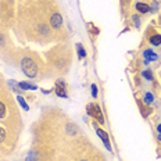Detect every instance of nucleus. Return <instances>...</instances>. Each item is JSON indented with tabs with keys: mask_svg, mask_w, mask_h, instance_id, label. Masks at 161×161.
<instances>
[{
	"mask_svg": "<svg viewBox=\"0 0 161 161\" xmlns=\"http://www.w3.org/2000/svg\"><path fill=\"white\" fill-rule=\"evenodd\" d=\"M143 56H145L146 58L152 60V61H156V60L158 58V56H157V54H156V53L153 52L152 49H147V50H145V53H143Z\"/></svg>",
	"mask_w": 161,
	"mask_h": 161,
	"instance_id": "12",
	"label": "nucleus"
},
{
	"mask_svg": "<svg viewBox=\"0 0 161 161\" xmlns=\"http://www.w3.org/2000/svg\"><path fill=\"white\" fill-rule=\"evenodd\" d=\"M79 161H90L89 158H82V160H79Z\"/></svg>",
	"mask_w": 161,
	"mask_h": 161,
	"instance_id": "23",
	"label": "nucleus"
},
{
	"mask_svg": "<svg viewBox=\"0 0 161 161\" xmlns=\"http://www.w3.org/2000/svg\"><path fill=\"white\" fill-rule=\"evenodd\" d=\"M76 49H78V56H79V58H85L86 57V52H85V49H83V46L82 45H76Z\"/></svg>",
	"mask_w": 161,
	"mask_h": 161,
	"instance_id": "14",
	"label": "nucleus"
},
{
	"mask_svg": "<svg viewBox=\"0 0 161 161\" xmlns=\"http://www.w3.org/2000/svg\"><path fill=\"white\" fill-rule=\"evenodd\" d=\"M142 76L145 79H147V80H153V74H152L150 69H145V71L142 72Z\"/></svg>",
	"mask_w": 161,
	"mask_h": 161,
	"instance_id": "15",
	"label": "nucleus"
},
{
	"mask_svg": "<svg viewBox=\"0 0 161 161\" xmlns=\"http://www.w3.org/2000/svg\"><path fill=\"white\" fill-rule=\"evenodd\" d=\"M157 139H158V142H161V133H160L158 136H157Z\"/></svg>",
	"mask_w": 161,
	"mask_h": 161,
	"instance_id": "22",
	"label": "nucleus"
},
{
	"mask_svg": "<svg viewBox=\"0 0 161 161\" xmlns=\"http://www.w3.org/2000/svg\"><path fill=\"white\" fill-rule=\"evenodd\" d=\"M157 7H160V6H158V3H157V2H154V4H153V13H156V11H157Z\"/></svg>",
	"mask_w": 161,
	"mask_h": 161,
	"instance_id": "20",
	"label": "nucleus"
},
{
	"mask_svg": "<svg viewBox=\"0 0 161 161\" xmlns=\"http://www.w3.org/2000/svg\"><path fill=\"white\" fill-rule=\"evenodd\" d=\"M56 95L60 97H65V99L68 97V95H67V83L63 79H58L56 82Z\"/></svg>",
	"mask_w": 161,
	"mask_h": 161,
	"instance_id": "8",
	"label": "nucleus"
},
{
	"mask_svg": "<svg viewBox=\"0 0 161 161\" xmlns=\"http://www.w3.org/2000/svg\"><path fill=\"white\" fill-rule=\"evenodd\" d=\"M49 24L52 26L53 31H61L64 21H63V15L58 10H53L49 15Z\"/></svg>",
	"mask_w": 161,
	"mask_h": 161,
	"instance_id": "4",
	"label": "nucleus"
},
{
	"mask_svg": "<svg viewBox=\"0 0 161 161\" xmlns=\"http://www.w3.org/2000/svg\"><path fill=\"white\" fill-rule=\"evenodd\" d=\"M14 117H18V111L15 110L14 104H11L8 97L2 95L0 96V122L8 125L10 121L14 119Z\"/></svg>",
	"mask_w": 161,
	"mask_h": 161,
	"instance_id": "3",
	"label": "nucleus"
},
{
	"mask_svg": "<svg viewBox=\"0 0 161 161\" xmlns=\"http://www.w3.org/2000/svg\"><path fill=\"white\" fill-rule=\"evenodd\" d=\"M96 132H97V135L100 136V139L104 142V145H106L107 149L111 150V146H110V140H108V135H107L106 130H103L102 128H96Z\"/></svg>",
	"mask_w": 161,
	"mask_h": 161,
	"instance_id": "9",
	"label": "nucleus"
},
{
	"mask_svg": "<svg viewBox=\"0 0 161 161\" xmlns=\"http://www.w3.org/2000/svg\"><path fill=\"white\" fill-rule=\"evenodd\" d=\"M157 130H158V132L161 133V124H158V125H157Z\"/></svg>",
	"mask_w": 161,
	"mask_h": 161,
	"instance_id": "21",
	"label": "nucleus"
},
{
	"mask_svg": "<svg viewBox=\"0 0 161 161\" xmlns=\"http://www.w3.org/2000/svg\"><path fill=\"white\" fill-rule=\"evenodd\" d=\"M10 133L6 126H0V149L10 147Z\"/></svg>",
	"mask_w": 161,
	"mask_h": 161,
	"instance_id": "7",
	"label": "nucleus"
},
{
	"mask_svg": "<svg viewBox=\"0 0 161 161\" xmlns=\"http://www.w3.org/2000/svg\"><path fill=\"white\" fill-rule=\"evenodd\" d=\"M10 49H11V42H10L8 35L0 29V54H7Z\"/></svg>",
	"mask_w": 161,
	"mask_h": 161,
	"instance_id": "6",
	"label": "nucleus"
},
{
	"mask_svg": "<svg viewBox=\"0 0 161 161\" xmlns=\"http://www.w3.org/2000/svg\"><path fill=\"white\" fill-rule=\"evenodd\" d=\"M92 93H93V97H96L97 96V88H96V85H92Z\"/></svg>",
	"mask_w": 161,
	"mask_h": 161,
	"instance_id": "18",
	"label": "nucleus"
},
{
	"mask_svg": "<svg viewBox=\"0 0 161 161\" xmlns=\"http://www.w3.org/2000/svg\"><path fill=\"white\" fill-rule=\"evenodd\" d=\"M135 8H136V11L140 13V14H147V13L150 11L149 4H147V3H142V2L135 3Z\"/></svg>",
	"mask_w": 161,
	"mask_h": 161,
	"instance_id": "10",
	"label": "nucleus"
},
{
	"mask_svg": "<svg viewBox=\"0 0 161 161\" xmlns=\"http://www.w3.org/2000/svg\"><path fill=\"white\" fill-rule=\"evenodd\" d=\"M19 88L21 89H36V86H33V85H29V83H24V82H21L19 83Z\"/></svg>",
	"mask_w": 161,
	"mask_h": 161,
	"instance_id": "16",
	"label": "nucleus"
},
{
	"mask_svg": "<svg viewBox=\"0 0 161 161\" xmlns=\"http://www.w3.org/2000/svg\"><path fill=\"white\" fill-rule=\"evenodd\" d=\"M150 43H152L153 46H160L161 45V35L160 33H153L152 36H150Z\"/></svg>",
	"mask_w": 161,
	"mask_h": 161,
	"instance_id": "11",
	"label": "nucleus"
},
{
	"mask_svg": "<svg viewBox=\"0 0 161 161\" xmlns=\"http://www.w3.org/2000/svg\"><path fill=\"white\" fill-rule=\"evenodd\" d=\"M132 19H133V22H135V24H136V26H139V24H140L139 18H137V17H136V15H133V17H132Z\"/></svg>",
	"mask_w": 161,
	"mask_h": 161,
	"instance_id": "19",
	"label": "nucleus"
},
{
	"mask_svg": "<svg viewBox=\"0 0 161 161\" xmlns=\"http://www.w3.org/2000/svg\"><path fill=\"white\" fill-rule=\"evenodd\" d=\"M4 85H3V82H2V79H0V96L2 95H4Z\"/></svg>",
	"mask_w": 161,
	"mask_h": 161,
	"instance_id": "17",
	"label": "nucleus"
},
{
	"mask_svg": "<svg viewBox=\"0 0 161 161\" xmlns=\"http://www.w3.org/2000/svg\"><path fill=\"white\" fill-rule=\"evenodd\" d=\"M46 57L50 68L58 75L65 74L71 67V50L67 49L65 46H56L46 54Z\"/></svg>",
	"mask_w": 161,
	"mask_h": 161,
	"instance_id": "2",
	"label": "nucleus"
},
{
	"mask_svg": "<svg viewBox=\"0 0 161 161\" xmlns=\"http://www.w3.org/2000/svg\"><path fill=\"white\" fill-rule=\"evenodd\" d=\"M86 111L90 117H93L95 119H97V122H100L102 125H104V117H103V113H102V108H100L99 104L96 103H90L86 107Z\"/></svg>",
	"mask_w": 161,
	"mask_h": 161,
	"instance_id": "5",
	"label": "nucleus"
},
{
	"mask_svg": "<svg viewBox=\"0 0 161 161\" xmlns=\"http://www.w3.org/2000/svg\"><path fill=\"white\" fill-rule=\"evenodd\" d=\"M18 65L22 74L31 79H39L45 72L42 60L32 52H22L18 56Z\"/></svg>",
	"mask_w": 161,
	"mask_h": 161,
	"instance_id": "1",
	"label": "nucleus"
},
{
	"mask_svg": "<svg viewBox=\"0 0 161 161\" xmlns=\"http://www.w3.org/2000/svg\"><path fill=\"white\" fill-rule=\"evenodd\" d=\"M153 100H154V97H153L152 93H150V92L145 93V96H143V103H145L146 106H150V104H152Z\"/></svg>",
	"mask_w": 161,
	"mask_h": 161,
	"instance_id": "13",
	"label": "nucleus"
}]
</instances>
